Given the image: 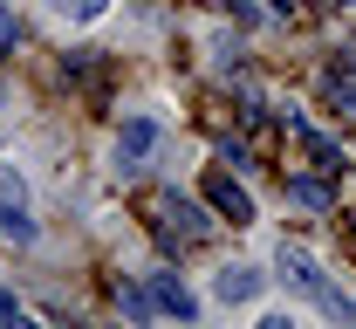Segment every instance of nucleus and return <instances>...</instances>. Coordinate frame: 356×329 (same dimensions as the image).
I'll list each match as a JSON object with an SVG mask.
<instances>
[{
  "mask_svg": "<svg viewBox=\"0 0 356 329\" xmlns=\"http://www.w3.org/2000/svg\"><path fill=\"white\" fill-rule=\"evenodd\" d=\"M151 213H158V234H165V247H192V240L213 234V220H206V206H192V199H178V192H165V199H151Z\"/></svg>",
  "mask_w": 356,
  "mask_h": 329,
  "instance_id": "1",
  "label": "nucleus"
},
{
  "mask_svg": "<svg viewBox=\"0 0 356 329\" xmlns=\"http://www.w3.org/2000/svg\"><path fill=\"white\" fill-rule=\"evenodd\" d=\"M0 240L14 247H35V220H28V186L14 165H0Z\"/></svg>",
  "mask_w": 356,
  "mask_h": 329,
  "instance_id": "2",
  "label": "nucleus"
},
{
  "mask_svg": "<svg viewBox=\"0 0 356 329\" xmlns=\"http://www.w3.org/2000/svg\"><path fill=\"white\" fill-rule=\"evenodd\" d=\"M206 206H213L220 220H233V227H247V220H254L247 186H240V179H226V172H206Z\"/></svg>",
  "mask_w": 356,
  "mask_h": 329,
  "instance_id": "3",
  "label": "nucleus"
},
{
  "mask_svg": "<svg viewBox=\"0 0 356 329\" xmlns=\"http://www.w3.org/2000/svg\"><path fill=\"white\" fill-rule=\"evenodd\" d=\"M151 309H165V316H178V323H192V316H199L192 288L178 282V275H151Z\"/></svg>",
  "mask_w": 356,
  "mask_h": 329,
  "instance_id": "4",
  "label": "nucleus"
},
{
  "mask_svg": "<svg viewBox=\"0 0 356 329\" xmlns=\"http://www.w3.org/2000/svg\"><path fill=\"white\" fill-rule=\"evenodd\" d=\"M288 131H295V144L309 151V158L322 165V172H343V144H336V138H322V131H315V124H302V117H295Z\"/></svg>",
  "mask_w": 356,
  "mask_h": 329,
  "instance_id": "5",
  "label": "nucleus"
},
{
  "mask_svg": "<svg viewBox=\"0 0 356 329\" xmlns=\"http://www.w3.org/2000/svg\"><path fill=\"white\" fill-rule=\"evenodd\" d=\"M151 144H158V124H151V117H131V124L117 131V165H137Z\"/></svg>",
  "mask_w": 356,
  "mask_h": 329,
  "instance_id": "6",
  "label": "nucleus"
},
{
  "mask_svg": "<svg viewBox=\"0 0 356 329\" xmlns=\"http://www.w3.org/2000/svg\"><path fill=\"white\" fill-rule=\"evenodd\" d=\"M213 295H220V302H254V295H261V275H254V268H220V275H213Z\"/></svg>",
  "mask_w": 356,
  "mask_h": 329,
  "instance_id": "7",
  "label": "nucleus"
},
{
  "mask_svg": "<svg viewBox=\"0 0 356 329\" xmlns=\"http://www.w3.org/2000/svg\"><path fill=\"white\" fill-rule=\"evenodd\" d=\"M281 282H288V288H309V295L322 288V275H315V261L302 254V247H288V240H281Z\"/></svg>",
  "mask_w": 356,
  "mask_h": 329,
  "instance_id": "8",
  "label": "nucleus"
},
{
  "mask_svg": "<svg viewBox=\"0 0 356 329\" xmlns=\"http://www.w3.org/2000/svg\"><path fill=\"white\" fill-rule=\"evenodd\" d=\"M288 199H302V206H315V213H329V186H322V179H288Z\"/></svg>",
  "mask_w": 356,
  "mask_h": 329,
  "instance_id": "9",
  "label": "nucleus"
},
{
  "mask_svg": "<svg viewBox=\"0 0 356 329\" xmlns=\"http://www.w3.org/2000/svg\"><path fill=\"white\" fill-rule=\"evenodd\" d=\"M48 7H55L62 21H96V14H103L110 0H48Z\"/></svg>",
  "mask_w": 356,
  "mask_h": 329,
  "instance_id": "10",
  "label": "nucleus"
},
{
  "mask_svg": "<svg viewBox=\"0 0 356 329\" xmlns=\"http://www.w3.org/2000/svg\"><path fill=\"white\" fill-rule=\"evenodd\" d=\"M117 302H124V316H137V323L151 316V295H144V288H117Z\"/></svg>",
  "mask_w": 356,
  "mask_h": 329,
  "instance_id": "11",
  "label": "nucleus"
},
{
  "mask_svg": "<svg viewBox=\"0 0 356 329\" xmlns=\"http://www.w3.org/2000/svg\"><path fill=\"white\" fill-rule=\"evenodd\" d=\"M21 42V21H14V14H7V7H0V55H7V48Z\"/></svg>",
  "mask_w": 356,
  "mask_h": 329,
  "instance_id": "12",
  "label": "nucleus"
},
{
  "mask_svg": "<svg viewBox=\"0 0 356 329\" xmlns=\"http://www.w3.org/2000/svg\"><path fill=\"white\" fill-rule=\"evenodd\" d=\"M0 323H21V302H14L7 288H0Z\"/></svg>",
  "mask_w": 356,
  "mask_h": 329,
  "instance_id": "13",
  "label": "nucleus"
},
{
  "mask_svg": "<svg viewBox=\"0 0 356 329\" xmlns=\"http://www.w3.org/2000/svg\"><path fill=\"white\" fill-rule=\"evenodd\" d=\"M350 69H356V48H350Z\"/></svg>",
  "mask_w": 356,
  "mask_h": 329,
  "instance_id": "14",
  "label": "nucleus"
},
{
  "mask_svg": "<svg viewBox=\"0 0 356 329\" xmlns=\"http://www.w3.org/2000/svg\"><path fill=\"white\" fill-rule=\"evenodd\" d=\"M0 103H7V90H0Z\"/></svg>",
  "mask_w": 356,
  "mask_h": 329,
  "instance_id": "15",
  "label": "nucleus"
},
{
  "mask_svg": "<svg viewBox=\"0 0 356 329\" xmlns=\"http://www.w3.org/2000/svg\"><path fill=\"white\" fill-rule=\"evenodd\" d=\"M350 7H356V0H350Z\"/></svg>",
  "mask_w": 356,
  "mask_h": 329,
  "instance_id": "16",
  "label": "nucleus"
}]
</instances>
